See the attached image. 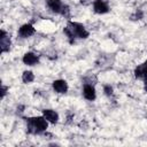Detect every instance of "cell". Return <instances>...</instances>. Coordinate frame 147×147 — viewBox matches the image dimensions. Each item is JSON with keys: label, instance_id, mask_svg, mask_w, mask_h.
<instances>
[{"label": "cell", "instance_id": "cell-1", "mask_svg": "<svg viewBox=\"0 0 147 147\" xmlns=\"http://www.w3.org/2000/svg\"><path fill=\"white\" fill-rule=\"evenodd\" d=\"M63 32L67 34V37L70 39L71 42L75 41L76 38L86 39L90 34L88 31L86 30V28L82 23H78V22H68Z\"/></svg>", "mask_w": 147, "mask_h": 147}, {"label": "cell", "instance_id": "cell-2", "mask_svg": "<svg viewBox=\"0 0 147 147\" xmlns=\"http://www.w3.org/2000/svg\"><path fill=\"white\" fill-rule=\"evenodd\" d=\"M26 127L28 132L32 134H40L45 132L48 127V122L44 116L30 117L26 119Z\"/></svg>", "mask_w": 147, "mask_h": 147}, {"label": "cell", "instance_id": "cell-3", "mask_svg": "<svg viewBox=\"0 0 147 147\" xmlns=\"http://www.w3.org/2000/svg\"><path fill=\"white\" fill-rule=\"evenodd\" d=\"M109 3L107 0H94L93 2V10L96 14H106L109 11Z\"/></svg>", "mask_w": 147, "mask_h": 147}, {"label": "cell", "instance_id": "cell-4", "mask_svg": "<svg viewBox=\"0 0 147 147\" xmlns=\"http://www.w3.org/2000/svg\"><path fill=\"white\" fill-rule=\"evenodd\" d=\"M83 96L88 101H94L96 98V92L91 83H85L83 87Z\"/></svg>", "mask_w": 147, "mask_h": 147}, {"label": "cell", "instance_id": "cell-5", "mask_svg": "<svg viewBox=\"0 0 147 147\" xmlns=\"http://www.w3.org/2000/svg\"><path fill=\"white\" fill-rule=\"evenodd\" d=\"M46 5L48 7V9L55 14H62V10L64 8V3L61 0H46Z\"/></svg>", "mask_w": 147, "mask_h": 147}, {"label": "cell", "instance_id": "cell-6", "mask_svg": "<svg viewBox=\"0 0 147 147\" xmlns=\"http://www.w3.org/2000/svg\"><path fill=\"white\" fill-rule=\"evenodd\" d=\"M52 86H53V90L56 93H59V94H64L69 90L68 83L64 79H56V80H54L53 84H52Z\"/></svg>", "mask_w": 147, "mask_h": 147}, {"label": "cell", "instance_id": "cell-7", "mask_svg": "<svg viewBox=\"0 0 147 147\" xmlns=\"http://www.w3.org/2000/svg\"><path fill=\"white\" fill-rule=\"evenodd\" d=\"M34 33V28L31 24H23L18 29V36L21 38H29Z\"/></svg>", "mask_w": 147, "mask_h": 147}, {"label": "cell", "instance_id": "cell-8", "mask_svg": "<svg viewBox=\"0 0 147 147\" xmlns=\"http://www.w3.org/2000/svg\"><path fill=\"white\" fill-rule=\"evenodd\" d=\"M42 116L47 119L48 123L55 124L59 122V114L53 109H45L42 110Z\"/></svg>", "mask_w": 147, "mask_h": 147}, {"label": "cell", "instance_id": "cell-9", "mask_svg": "<svg viewBox=\"0 0 147 147\" xmlns=\"http://www.w3.org/2000/svg\"><path fill=\"white\" fill-rule=\"evenodd\" d=\"M134 76L139 79H144V80L147 79V61L139 64L134 69Z\"/></svg>", "mask_w": 147, "mask_h": 147}, {"label": "cell", "instance_id": "cell-10", "mask_svg": "<svg viewBox=\"0 0 147 147\" xmlns=\"http://www.w3.org/2000/svg\"><path fill=\"white\" fill-rule=\"evenodd\" d=\"M23 62L26 65H36L39 62V56L37 54L32 53V52L25 53L24 56H23Z\"/></svg>", "mask_w": 147, "mask_h": 147}, {"label": "cell", "instance_id": "cell-11", "mask_svg": "<svg viewBox=\"0 0 147 147\" xmlns=\"http://www.w3.org/2000/svg\"><path fill=\"white\" fill-rule=\"evenodd\" d=\"M0 42H1V51L7 52L10 48V38L9 36L2 30L1 31V37H0Z\"/></svg>", "mask_w": 147, "mask_h": 147}, {"label": "cell", "instance_id": "cell-12", "mask_svg": "<svg viewBox=\"0 0 147 147\" xmlns=\"http://www.w3.org/2000/svg\"><path fill=\"white\" fill-rule=\"evenodd\" d=\"M22 80L25 83V84H30L34 80V75L32 71H24L23 75H22Z\"/></svg>", "mask_w": 147, "mask_h": 147}, {"label": "cell", "instance_id": "cell-13", "mask_svg": "<svg viewBox=\"0 0 147 147\" xmlns=\"http://www.w3.org/2000/svg\"><path fill=\"white\" fill-rule=\"evenodd\" d=\"M103 92H105L106 95L110 96V95L113 94V87H111L110 85H105V86H103Z\"/></svg>", "mask_w": 147, "mask_h": 147}, {"label": "cell", "instance_id": "cell-14", "mask_svg": "<svg viewBox=\"0 0 147 147\" xmlns=\"http://www.w3.org/2000/svg\"><path fill=\"white\" fill-rule=\"evenodd\" d=\"M145 91L147 92V79H145Z\"/></svg>", "mask_w": 147, "mask_h": 147}]
</instances>
